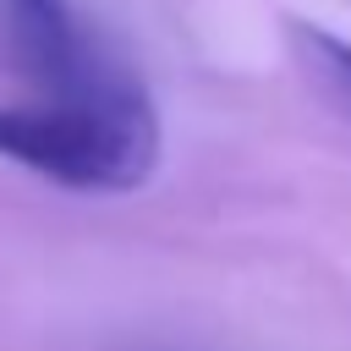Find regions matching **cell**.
I'll return each instance as SVG.
<instances>
[{"label": "cell", "mask_w": 351, "mask_h": 351, "mask_svg": "<svg viewBox=\"0 0 351 351\" xmlns=\"http://www.w3.org/2000/svg\"><path fill=\"white\" fill-rule=\"evenodd\" d=\"M302 49H307V66L351 104V44L346 38H329V33H302Z\"/></svg>", "instance_id": "7a4b0ae2"}, {"label": "cell", "mask_w": 351, "mask_h": 351, "mask_svg": "<svg viewBox=\"0 0 351 351\" xmlns=\"http://www.w3.org/2000/svg\"><path fill=\"white\" fill-rule=\"evenodd\" d=\"M5 22H71V0H5Z\"/></svg>", "instance_id": "3957f363"}, {"label": "cell", "mask_w": 351, "mask_h": 351, "mask_svg": "<svg viewBox=\"0 0 351 351\" xmlns=\"http://www.w3.org/2000/svg\"><path fill=\"white\" fill-rule=\"evenodd\" d=\"M38 88L33 104H0V159L77 192H137L154 176L159 110L93 38Z\"/></svg>", "instance_id": "6da1fadb"}]
</instances>
